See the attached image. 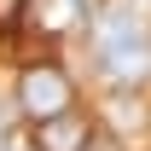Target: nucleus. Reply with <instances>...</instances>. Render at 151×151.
<instances>
[{"label": "nucleus", "mask_w": 151, "mask_h": 151, "mask_svg": "<svg viewBox=\"0 0 151 151\" xmlns=\"http://www.w3.org/2000/svg\"><path fill=\"white\" fill-rule=\"evenodd\" d=\"M93 58L111 81H151V23L139 12H122V6H105L93 18Z\"/></svg>", "instance_id": "nucleus-1"}, {"label": "nucleus", "mask_w": 151, "mask_h": 151, "mask_svg": "<svg viewBox=\"0 0 151 151\" xmlns=\"http://www.w3.org/2000/svg\"><path fill=\"white\" fill-rule=\"evenodd\" d=\"M18 111L23 116H35V122H47V116H64V111H76V81L58 64H29L23 70V81H18Z\"/></svg>", "instance_id": "nucleus-2"}, {"label": "nucleus", "mask_w": 151, "mask_h": 151, "mask_svg": "<svg viewBox=\"0 0 151 151\" xmlns=\"http://www.w3.org/2000/svg\"><path fill=\"white\" fill-rule=\"evenodd\" d=\"M87 145H93V122L81 111H64V116L35 122V151H87Z\"/></svg>", "instance_id": "nucleus-3"}, {"label": "nucleus", "mask_w": 151, "mask_h": 151, "mask_svg": "<svg viewBox=\"0 0 151 151\" xmlns=\"http://www.w3.org/2000/svg\"><path fill=\"white\" fill-rule=\"evenodd\" d=\"M23 6H29V0H0V29H12V23L23 18Z\"/></svg>", "instance_id": "nucleus-4"}]
</instances>
